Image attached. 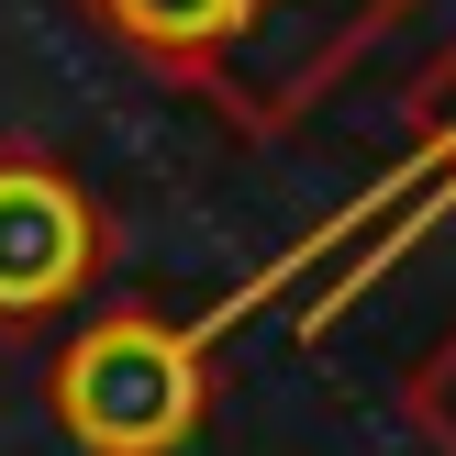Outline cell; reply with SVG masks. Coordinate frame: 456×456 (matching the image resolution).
Masks as SVG:
<instances>
[{
    "label": "cell",
    "instance_id": "7a4b0ae2",
    "mask_svg": "<svg viewBox=\"0 0 456 456\" xmlns=\"http://www.w3.org/2000/svg\"><path fill=\"white\" fill-rule=\"evenodd\" d=\"M111 279V212L45 134H0V323H56Z\"/></svg>",
    "mask_w": 456,
    "mask_h": 456
},
{
    "label": "cell",
    "instance_id": "8992f818",
    "mask_svg": "<svg viewBox=\"0 0 456 456\" xmlns=\"http://www.w3.org/2000/svg\"><path fill=\"white\" fill-rule=\"evenodd\" d=\"M401 401H412V423L456 456V334H445L435 356H423V368H401Z\"/></svg>",
    "mask_w": 456,
    "mask_h": 456
},
{
    "label": "cell",
    "instance_id": "5b68a950",
    "mask_svg": "<svg viewBox=\"0 0 456 456\" xmlns=\"http://www.w3.org/2000/svg\"><path fill=\"white\" fill-rule=\"evenodd\" d=\"M78 12L101 22V34H123L134 56H156L167 78H190V89H223V67L256 34L245 0H78Z\"/></svg>",
    "mask_w": 456,
    "mask_h": 456
},
{
    "label": "cell",
    "instance_id": "6da1fadb",
    "mask_svg": "<svg viewBox=\"0 0 456 456\" xmlns=\"http://www.w3.org/2000/svg\"><path fill=\"white\" fill-rule=\"evenodd\" d=\"M45 412L78 456H190V435L212 423V334L178 312L111 301L56 334Z\"/></svg>",
    "mask_w": 456,
    "mask_h": 456
},
{
    "label": "cell",
    "instance_id": "3957f363",
    "mask_svg": "<svg viewBox=\"0 0 456 456\" xmlns=\"http://www.w3.org/2000/svg\"><path fill=\"white\" fill-rule=\"evenodd\" d=\"M435 212H456V123H435V134H423L412 156H401V178H379V190L356 200L346 223H323V234H301V245H289L279 267H267V279H245V289H223V301L200 312V334H212V346H223V334H234L245 312H256L267 289L289 279V267H323V256H346L356 234H379V256H368V267H346V279H334L323 301L301 312V334H323V312H346V301H356V289H368V279H379V267H390V256H412V234H423V223H435Z\"/></svg>",
    "mask_w": 456,
    "mask_h": 456
},
{
    "label": "cell",
    "instance_id": "277c9868",
    "mask_svg": "<svg viewBox=\"0 0 456 456\" xmlns=\"http://www.w3.org/2000/svg\"><path fill=\"white\" fill-rule=\"evenodd\" d=\"M245 12H256V34L223 67V111L256 123V134H279L289 111H312L334 89V67H346L401 0H245Z\"/></svg>",
    "mask_w": 456,
    "mask_h": 456
}]
</instances>
